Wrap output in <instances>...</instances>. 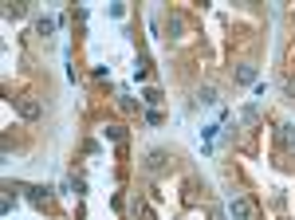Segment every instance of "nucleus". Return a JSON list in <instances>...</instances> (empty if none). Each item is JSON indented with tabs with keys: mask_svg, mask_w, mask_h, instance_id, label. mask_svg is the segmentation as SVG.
Returning a JSON list of instances; mask_svg holds the SVG:
<instances>
[{
	"mask_svg": "<svg viewBox=\"0 0 295 220\" xmlns=\"http://www.w3.org/2000/svg\"><path fill=\"white\" fill-rule=\"evenodd\" d=\"M16 110H20V118H28V122H36L44 107H40V99H32V95H24V99H16Z\"/></svg>",
	"mask_w": 295,
	"mask_h": 220,
	"instance_id": "nucleus-1",
	"label": "nucleus"
},
{
	"mask_svg": "<svg viewBox=\"0 0 295 220\" xmlns=\"http://www.w3.org/2000/svg\"><path fill=\"white\" fill-rule=\"evenodd\" d=\"M228 213H232V220H252V205H248L240 193H232V201H228Z\"/></svg>",
	"mask_w": 295,
	"mask_h": 220,
	"instance_id": "nucleus-2",
	"label": "nucleus"
},
{
	"mask_svg": "<svg viewBox=\"0 0 295 220\" xmlns=\"http://www.w3.org/2000/svg\"><path fill=\"white\" fill-rule=\"evenodd\" d=\"M165 169V150H149L146 154V173H161Z\"/></svg>",
	"mask_w": 295,
	"mask_h": 220,
	"instance_id": "nucleus-3",
	"label": "nucleus"
},
{
	"mask_svg": "<svg viewBox=\"0 0 295 220\" xmlns=\"http://www.w3.org/2000/svg\"><path fill=\"white\" fill-rule=\"evenodd\" d=\"M24 193H28L36 205H44V197H48V189H44V185H24Z\"/></svg>",
	"mask_w": 295,
	"mask_h": 220,
	"instance_id": "nucleus-4",
	"label": "nucleus"
},
{
	"mask_svg": "<svg viewBox=\"0 0 295 220\" xmlns=\"http://www.w3.org/2000/svg\"><path fill=\"white\" fill-rule=\"evenodd\" d=\"M236 79H240V83H256V67H252V63H244V67L236 71Z\"/></svg>",
	"mask_w": 295,
	"mask_h": 220,
	"instance_id": "nucleus-5",
	"label": "nucleus"
},
{
	"mask_svg": "<svg viewBox=\"0 0 295 220\" xmlns=\"http://www.w3.org/2000/svg\"><path fill=\"white\" fill-rule=\"evenodd\" d=\"M102 134H106V138H110V142H126V130H122V126H106V130H102Z\"/></svg>",
	"mask_w": 295,
	"mask_h": 220,
	"instance_id": "nucleus-6",
	"label": "nucleus"
},
{
	"mask_svg": "<svg viewBox=\"0 0 295 220\" xmlns=\"http://www.w3.org/2000/svg\"><path fill=\"white\" fill-rule=\"evenodd\" d=\"M36 32H40V36H48V32H55V20H48V16H40V20H36Z\"/></svg>",
	"mask_w": 295,
	"mask_h": 220,
	"instance_id": "nucleus-7",
	"label": "nucleus"
},
{
	"mask_svg": "<svg viewBox=\"0 0 295 220\" xmlns=\"http://www.w3.org/2000/svg\"><path fill=\"white\" fill-rule=\"evenodd\" d=\"M4 16H8V20H20V16H24V4H4Z\"/></svg>",
	"mask_w": 295,
	"mask_h": 220,
	"instance_id": "nucleus-8",
	"label": "nucleus"
},
{
	"mask_svg": "<svg viewBox=\"0 0 295 220\" xmlns=\"http://www.w3.org/2000/svg\"><path fill=\"white\" fill-rule=\"evenodd\" d=\"M280 142H284V146H295V130L292 126H280Z\"/></svg>",
	"mask_w": 295,
	"mask_h": 220,
	"instance_id": "nucleus-9",
	"label": "nucleus"
},
{
	"mask_svg": "<svg viewBox=\"0 0 295 220\" xmlns=\"http://www.w3.org/2000/svg\"><path fill=\"white\" fill-rule=\"evenodd\" d=\"M197 99H201V103H217V91H213V87H201Z\"/></svg>",
	"mask_w": 295,
	"mask_h": 220,
	"instance_id": "nucleus-10",
	"label": "nucleus"
},
{
	"mask_svg": "<svg viewBox=\"0 0 295 220\" xmlns=\"http://www.w3.org/2000/svg\"><path fill=\"white\" fill-rule=\"evenodd\" d=\"M146 103H149V107H157V103H161V91H157V87H149V91H146Z\"/></svg>",
	"mask_w": 295,
	"mask_h": 220,
	"instance_id": "nucleus-11",
	"label": "nucleus"
},
{
	"mask_svg": "<svg viewBox=\"0 0 295 220\" xmlns=\"http://www.w3.org/2000/svg\"><path fill=\"white\" fill-rule=\"evenodd\" d=\"M169 36H181V16H169Z\"/></svg>",
	"mask_w": 295,
	"mask_h": 220,
	"instance_id": "nucleus-12",
	"label": "nucleus"
},
{
	"mask_svg": "<svg viewBox=\"0 0 295 220\" xmlns=\"http://www.w3.org/2000/svg\"><path fill=\"white\" fill-rule=\"evenodd\" d=\"M284 91H288V95H295V75H288V79H284Z\"/></svg>",
	"mask_w": 295,
	"mask_h": 220,
	"instance_id": "nucleus-13",
	"label": "nucleus"
}]
</instances>
